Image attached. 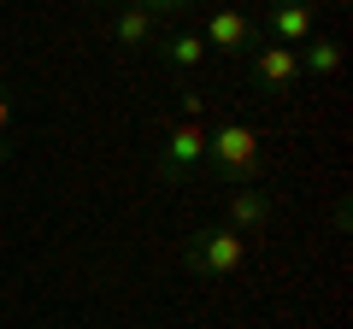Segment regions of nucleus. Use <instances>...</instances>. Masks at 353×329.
<instances>
[{
	"label": "nucleus",
	"mask_w": 353,
	"mask_h": 329,
	"mask_svg": "<svg viewBox=\"0 0 353 329\" xmlns=\"http://www.w3.org/2000/svg\"><path fill=\"white\" fill-rule=\"evenodd\" d=\"M201 177L224 182V189H265L271 182V159H265V141L248 118H218L206 129V164Z\"/></svg>",
	"instance_id": "1"
},
{
	"label": "nucleus",
	"mask_w": 353,
	"mask_h": 329,
	"mask_svg": "<svg viewBox=\"0 0 353 329\" xmlns=\"http://www.w3.org/2000/svg\"><path fill=\"white\" fill-rule=\"evenodd\" d=\"M183 265L206 282H224L248 265V235H236L230 224H201L183 235Z\"/></svg>",
	"instance_id": "2"
},
{
	"label": "nucleus",
	"mask_w": 353,
	"mask_h": 329,
	"mask_svg": "<svg viewBox=\"0 0 353 329\" xmlns=\"http://www.w3.org/2000/svg\"><path fill=\"white\" fill-rule=\"evenodd\" d=\"M206 164V124L201 118H183V124H171V136L159 141V153H153V177L165 182V189H176V182H194Z\"/></svg>",
	"instance_id": "3"
},
{
	"label": "nucleus",
	"mask_w": 353,
	"mask_h": 329,
	"mask_svg": "<svg viewBox=\"0 0 353 329\" xmlns=\"http://www.w3.org/2000/svg\"><path fill=\"white\" fill-rule=\"evenodd\" d=\"M201 41H206V53H224V59H248L253 47H259V24L253 18H241V12H230V6H212L206 12V24H201Z\"/></svg>",
	"instance_id": "4"
},
{
	"label": "nucleus",
	"mask_w": 353,
	"mask_h": 329,
	"mask_svg": "<svg viewBox=\"0 0 353 329\" xmlns=\"http://www.w3.org/2000/svg\"><path fill=\"white\" fill-rule=\"evenodd\" d=\"M248 76H253V89H265V94H294V83H301V59H294V47L259 41V47L248 53Z\"/></svg>",
	"instance_id": "5"
},
{
	"label": "nucleus",
	"mask_w": 353,
	"mask_h": 329,
	"mask_svg": "<svg viewBox=\"0 0 353 329\" xmlns=\"http://www.w3.org/2000/svg\"><path fill=\"white\" fill-rule=\"evenodd\" d=\"M312 30H318L312 0H271V6H265L259 36H265V41H277V47H301V41L312 36Z\"/></svg>",
	"instance_id": "6"
},
{
	"label": "nucleus",
	"mask_w": 353,
	"mask_h": 329,
	"mask_svg": "<svg viewBox=\"0 0 353 329\" xmlns=\"http://www.w3.org/2000/svg\"><path fill=\"white\" fill-rule=\"evenodd\" d=\"M294 59H301V76L330 83V76H341V65H347V47H341L336 36H306L301 47H294Z\"/></svg>",
	"instance_id": "7"
},
{
	"label": "nucleus",
	"mask_w": 353,
	"mask_h": 329,
	"mask_svg": "<svg viewBox=\"0 0 353 329\" xmlns=\"http://www.w3.org/2000/svg\"><path fill=\"white\" fill-rule=\"evenodd\" d=\"M159 59L171 65L176 76H194L206 65V41H201V30H183V24H171L159 36Z\"/></svg>",
	"instance_id": "8"
},
{
	"label": "nucleus",
	"mask_w": 353,
	"mask_h": 329,
	"mask_svg": "<svg viewBox=\"0 0 353 329\" xmlns=\"http://www.w3.org/2000/svg\"><path fill=\"white\" fill-rule=\"evenodd\" d=\"M230 229L236 235H265L271 229V189H236L230 194Z\"/></svg>",
	"instance_id": "9"
},
{
	"label": "nucleus",
	"mask_w": 353,
	"mask_h": 329,
	"mask_svg": "<svg viewBox=\"0 0 353 329\" xmlns=\"http://www.w3.org/2000/svg\"><path fill=\"white\" fill-rule=\"evenodd\" d=\"M112 41L118 47H148V41H159V18L141 12V6H124L112 18Z\"/></svg>",
	"instance_id": "10"
},
{
	"label": "nucleus",
	"mask_w": 353,
	"mask_h": 329,
	"mask_svg": "<svg viewBox=\"0 0 353 329\" xmlns=\"http://www.w3.org/2000/svg\"><path fill=\"white\" fill-rule=\"evenodd\" d=\"M12 129H18V112H12V94H6V83H0V159L12 153Z\"/></svg>",
	"instance_id": "11"
},
{
	"label": "nucleus",
	"mask_w": 353,
	"mask_h": 329,
	"mask_svg": "<svg viewBox=\"0 0 353 329\" xmlns=\"http://www.w3.org/2000/svg\"><path fill=\"white\" fill-rule=\"evenodd\" d=\"M136 6H141V12H153V18H159V24H176V18L189 12L194 0H136Z\"/></svg>",
	"instance_id": "12"
}]
</instances>
